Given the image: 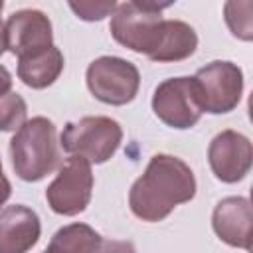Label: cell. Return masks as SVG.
Listing matches in <instances>:
<instances>
[{
  "mask_svg": "<svg viewBox=\"0 0 253 253\" xmlns=\"http://www.w3.org/2000/svg\"><path fill=\"white\" fill-rule=\"evenodd\" d=\"M6 26V49L18 59L38 55L53 45L51 20L34 8H24L14 12Z\"/></svg>",
  "mask_w": 253,
  "mask_h": 253,
  "instance_id": "9",
  "label": "cell"
},
{
  "mask_svg": "<svg viewBox=\"0 0 253 253\" xmlns=\"http://www.w3.org/2000/svg\"><path fill=\"white\" fill-rule=\"evenodd\" d=\"M42 235L38 213L24 206L14 204L0 210V253L30 251Z\"/></svg>",
  "mask_w": 253,
  "mask_h": 253,
  "instance_id": "12",
  "label": "cell"
},
{
  "mask_svg": "<svg viewBox=\"0 0 253 253\" xmlns=\"http://www.w3.org/2000/svg\"><path fill=\"white\" fill-rule=\"evenodd\" d=\"M10 194H12V184H10V180H8L6 176H0V206H4V204L8 202Z\"/></svg>",
  "mask_w": 253,
  "mask_h": 253,
  "instance_id": "21",
  "label": "cell"
},
{
  "mask_svg": "<svg viewBox=\"0 0 253 253\" xmlns=\"http://www.w3.org/2000/svg\"><path fill=\"white\" fill-rule=\"evenodd\" d=\"M8 91H12V75L4 65H0V95Z\"/></svg>",
  "mask_w": 253,
  "mask_h": 253,
  "instance_id": "20",
  "label": "cell"
},
{
  "mask_svg": "<svg viewBox=\"0 0 253 253\" xmlns=\"http://www.w3.org/2000/svg\"><path fill=\"white\" fill-rule=\"evenodd\" d=\"M67 4L83 22H101L117 8V0H67Z\"/></svg>",
  "mask_w": 253,
  "mask_h": 253,
  "instance_id": "18",
  "label": "cell"
},
{
  "mask_svg": "<svg viewBox=\"0 0 253 253\" xmlns=\"http://www.w3.org/2000/svg\"><path fill=\"white\" fill-rule=\"evenodd\" d=\"M251 225L253 210L251 202L243 196H227L217 202L211 213V227L215 235L231 245L241 249H251Z\"/></svg>",
  "mask_w": 253,
  "mask_h": 253,
  "instance_id": "11",
  "label": "cell"
},
{
  "mask_svg": "<svg viewBox=\"0 0 253 253\" xmlns=\"http://www.w3.org/2000/svg\"><path fill=\"white\" fill-rule=\"evenodd\" d=\"M196 47H198V34L190 24L182 20H164V32L160 43L156 51L150 55V59L158 63L182 61L194 55Z\"/></svg>",
  "mask_w": 253,
  "mask_h": 253,
  "instance_id": "14",
  "label": "cell"
},
{
  "mask_svg": "<svg viewBox=\"0 0 253 253\" xmlns=\"http://www.w3.org/2000/svg\"><path fill=\"white\" fill-rule=\"evenodd\" d=\"M0 176H4V174H2V160H0Z\"/></svg>",
  "mask_w": 253,
  "mask_h": 253,
  "instance_id": "24",
  "label": "cell"
},
{
  "mask_svg": "<svg viewBox=\"0 0 253 253\" xmlns=\"http://www.w3.org/2000/svg\"><path fill=\"white\" fill-rule=\"evenodd\" d=\"M123 140L121 125L103 115L81 117L63 126L59 144L67 154L87 158L91 164H103L113 158Z\"/></svg>",
  "mask_w": 253,
  "mask_h": 253,
  "instance_id": "3",
  "label": "cell"
},
{
  "mask_svg": "<svg viewBox=\"0 0 253 253\" xmlns=\"http://www.w3.org/2000/svg\"><path fill=\"white\" fill-rule=\"evenodd\" d=\"M10 158L20 180H43L61 162L55 125L47 117H32L26 121L18 130H14L10 140Z\"/></svg>",
  "mask_w": 253,
  "mask_h": 253,
  "instance_id": "2",
  "label": "cell"
},
{
  "mask_svg": "<svg viewBox=\"0 0 253 253\" xmlns=\"http://www.w3.org/2000/svg\"><path fill=\"white\" fill-rule=\"evenodd\" d=\"M4 51H6V26H4V22L0 18V55Z\"/></svg>",
  "mask_w": 253,
  "mask_h": 253,
  "instance_id": "22",
  "label": "cell"
},
{
  "mask_svg": "<svg viewBox=\"0 0 253 253\" xmlns=\"http://www.w3.org/2000/svg\"><path fill=\"white\" fill-rule=\"evenodd\" d=\"M91 95L113 107L130 103L140 87L138 67L117 55H101L93 59L85 73Z\"/></svg>",
  "mask_w": 253,
  "mask_h": 253,
  "instance_id": "4",
  "label": "cell"
},
{
  "mask_svg": "<svg viewBox=\"0 0 253 253\" xmlns=\"http://www.w3.org/2000/svg\"><path fill=\"white\" fill-rule=\"evenodd\" d=\"M2 8H4V0H0V12H2Z\"/></svg>",
  "mask_w": 253,
  "mask_h": 253,
  "instance_id": "23",
  "label": "cell"
},
{
  "mask_svg": "<svg viewBox=\"0 0 253 253\" xmlns=\"http://www.w3.org/2000/svg\"><path fill=\"white\" fill-rule=\"evenodd\" d=\"M28 117V105L24 97L16 91H8L0 95V130L12 132L18 130Z\"/></svg>",
  "mask_w": 253,
  "mask_h": 253,
  "instance_id": "17",
  "label": "cell"
},
{
  "mask_svg": "<svg viewBox=\"0 0 253 253\" xmlns=\"http://www.w3.org/2000/svg\"><path fill=\"white\" fill-rule=\"evenodd\" d=\"M152 111L166 126L178 130L192 128L204 113L196 79L170 77L158 83L152 95Z\"/></svg>",
  "mask_w": 253,
  "mask_h": 253,
  "instance_id": "7",
  "label": "cell"
},
{
  "mask_svg": "<svg viewBox=\"0 0 253 253\" xmlns=\"http://www.w3.org/2000/svg\"><path fill=\"white\" fill-rule=\"evenodd\" d=\"M130 2L142 10H148V12H162V10L170 8L176 0H130Z\"/></svg>",
  "mask_w": 253,
  "mask_h": 253,
  "instance_id": "19",
  "label": "cell"
},
{
  "mask_svg": "<svg viewBox=\"0 0 253 253\" xmlns=\"http://www.w3.org/2000/svg\"><path fill=\"white\" fill-rule=\"evenodd\" d=\"M198 190L192 168L178 156L154 154L128 192L130 211L142 221H162L180 204L194 200Z\"/></svg>",
  "mask_w": 253,
  "mask_h": 253,
  "instance_id": "1",
  "label": "cell"
},
{
  "mask_svg": "<svg viewBox=\"0 0 253 253\" xmlns=\"http://www.w3.org/2000/svg\"><path fill=\"white\" fill-rule=\"evenodd\" d=\"M223 20L237 40H253V0H225Z\"/></svg>",
  "mask_w": 253,
  "mask_h": 253,
  "instance_id": "16",
  "label": "cell"
},
{
  "mask_svg": "<svg viewBox=\"0 0 253 253\" xmlns=\"http://www.w3.org/2000/svg\"><path fill=\"white\" fill-rule=\"evenodd\" d=\"M93 194L91 162L71 154L61 166L53 182L45 188V200L51 211L59 215H77L87 210Z\"/></svg>",
  "mask_w": 253,
  "mask_h": 253,
  "instance_id": "5",
  "label": "cell"
},
{
  "mask_svg": "<svg viewBox=\"0 0 253 253\" xmlns=\"http://www.w3.org/2000/svg\"><path fill=\"white\" fill-rule=\"evenodd\" d=\"M111 249H132L126 243H111L103 235H99L87 223H69L55 231L51 241L47 243V251H111Z\"/></svg>",
  "mask_w": 253,
  "mask_h": 253,
  "instance_id": "13",
  "label": "cell"
},
{
  "mask_svg": "<svg viewBox=\"0 0 253 253\" xmlns=\"http://www.w3.org/2000/svg\"><path fill=\"white\" fill-rule=\"evenodd\" d=\"M63 63V53L51 45L38 55L18 59V79L30 89H45L61 75Z\"/></svg>",
  "mask_w": 253,
  "mask_h": 253,
  "instance_id": "15",
  "label": "cell"
},
{
  "mask_svg": "<svg viewBox=\"0 0 253 253\" xmlns=\"http://www.w3.org/2000/svg\"><path fill=\"white\" fill-rule=\"evenodd\" d=\"M208 162L217 180L225 184H235L243 180L253 162L251 140L231 128L217 132L208 146Z\"/></svg>",
  "mask_w": 253,
  "mask_h": 253,
  "instance_id": "10",
  "label": "cell"
},
{
  "mask_svg": "<svg viewBox=\"0 0 253 253\" xmlns=\"http://www.w3.org/2000/svg\"><path fill=\"white\" fill-rule=\"evenodd\" d=\"M204 113H231L243 95V71L233 61L215 59L200 67L194 75Z\"/></svg>",
  "mask_w": 253,
  "mask_h": 253,
  "instance_id": "6",
  "label": "cell"
},
{
  "mask_svg": "<svg viewBox=\"0 0 253 253\" xmlns=\"http://www.w3.org/2000/svg\"><path fill=\"white\" fill-rule=\"evenodd\" d=\"M109 30L115 42L128 47L130 51L144 53L150 59L160 43L164 18L160 12H148L134 6L132 2H125L115 8Z\"/></svg>",
  "mask_w": 253,
  "mask_h": 253,
  "instance_id": "8",
  "label": "cell"
}]
</instances>
